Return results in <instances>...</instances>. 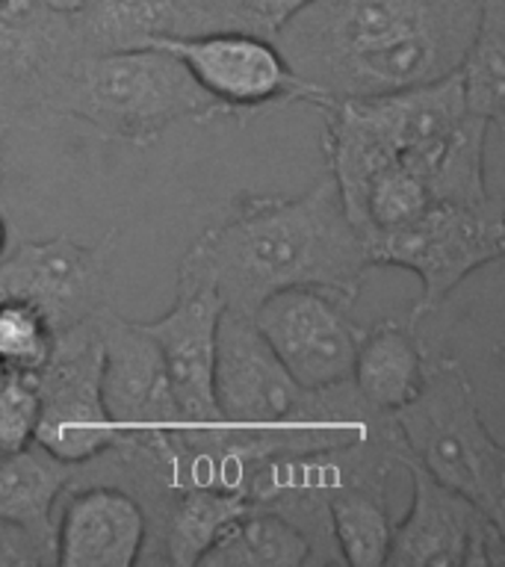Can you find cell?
Here are the masks:
<instances>
[{"label": "cell", "mask_w": 505, "mask_h": 567, "mask_svg": "<svg viewBox=\"0 0 505 567\" xmlns=\"http://www.w3.org/2000/svg\"><path fill=\"white\" fill-rule=\"evenodd\" d=\"M370 269V251L326 172L299 195H237L186 248L175 281L207 284L225 310L251 317L260 301L290 287H319L354 301Z\"/></svg>", "instance_id": "6da1fadb"}, {"label": "cell", "mask_w": 505, "mask_h": 567, "mask_svg": "<svg viewBox=\"0 0 505 567\" xmlns=\"http://www.w3.org/2000/svg\"><path fill=\"white\" fill-rule=\"evenodd\" d=\"M478 16L482 0H310L272 42L322 106L450 78Z\"/></svg>", "instance_id": "7a4b0ae2"}, {"label": "cell", "mask_w": 505, "mask_h": 567, "mask_svg": "<svg viewBox=\"0 0 505 567\" xmlns=\"http://www.w3.org/2000/svg\"><path fill=\"white\" fill-rule=\"evenodd\" d=\"M216 405L230 455L251 467L278 455L343 450L393 434L390 414L372 411L352 379L305 388L284 370L251 317L221 310L216 334Z\"/></svg>", "instance_id": "3957f363"}, {"label": "cell", "mask_w": 505, "mask_h": 567, "mask_svg": "<svg viewBox=\"0 0 505 567\" xmlns=\"http://www.w3.org/2000/svg\"><path fill=\"white\" fill-rule=\"evenodd\" d=\"M390 420L405 458L505 526V450L455 354L429 346L423 384Z\"/></svg>", "instance_id": "277c9868"}, {"label": "cell", "mask_w": 505, "mask_h": 567, "mask_svg": "<svg viewBox=\"0 0 505 567\" xmlns=\"http://www.w3.org/2000/svg\"><path fill=\"white\" fill-rule=\"evenodd\" d=\"M71 118L92 124L106 140L154 145L181 122L225 118L175 53L157 44L89 56L80 65Z\"/></svg>", "instance_id": "5b68a950"}, {"label": "cell", "mask_w": 505, "mask_h": 567, "mask_svg": "<svg viewBox=\"0 0 505 567\" xmlns=\"http://www.w3.org/2000/svg\"><path fill=\"white\" fill-rule=\"evenodd\" d=\"M95 56L78 18L42 0H3L0 9V127L35 131L71 118L80 65Z\"/></svg>", "instance_id": "8992f818"}, {"label": "cell", "mask_w": 505, "mask_h": 567, "mask_svg": "<svg viewBox=\"0 0 505 567\" xmlns=\"http://www.w3.org/2000/svg\"><path fill=\"white\" fill-rule=\"evenodd\" d=\"M372 266H399L420 278V299L408 322L434 317L443 301L458 290V284L482 266L499 260L505 251V225L496 207H458L434 202L423 216L402 228L384 230L363 239Z\"/></svg>", "instance_id": "52a82bcc"}, {"label": "cell", "mask_w": 505, "mask_h": 567, "mask_svg": "<svg viewBox=\"0 0 505 567\" xmlns=\"http://www.w3.org/2000/svg\"><path fill=\"white\" fill-rule=\"evenodd\" d=\"M35 443L71 467L89 464L115 443L104 405V343L97 319L56 331L51 358L35 372Z\"/></svg>", "instance_id": "ba28073f"}, {"label": "cell", "mask_w": 505, "mask_h": 567, "mask_svg": "<svg viewBox=\"0 0 505 567\" xmlns=\"http://www.w3.org/2000/svg\"><path fill=\"white\" fill-rule=\"evenodd\" d=\"M118 234L86 246L69 234L12 239L0 255V299L27 301L44 313L53 331L71 328L113 305V251Z\"/></svg>", "instance_id": "9c48e42d"}, {"label": "cell", "mask_w": 505, "mask_h": 567, "mask_svg": "<svg viewBox=\"0 0 505 567\" xmlns=\"http://www.w3.org/2000/svg\"><path fill=\"white\" fill-rule=\"evenodd\" d=\"M148 44L175 53L198 86L225 110V118L243 122L257 110L287 104L319 106V95L287 65L272 39L255 33L159 35Z\"/></svg>", "instance_id": "30bf717a"}, {"label": "cell", "mask_w": 505, "mask_h": 567, "mask_svg": "<svg viewBox=\"0 0 505 567\" xmlns=\"http://www.w3.org/2000/svg\"><path fill=\"white\" fill-rule=\"evenodd\" d=\"M354 301L319 287H290L257 305L251 322L305 388H334L352 379L363 328L352 317Z\"/></svg>", "instance_id": "8fae6325"}, {"label": "cell", "mask_w": 505, "mask_h": 567, "mask_svg": "<svg viewBox=\"0 0 505 567\" xmlns=\"http://www.w3.org/2000/svg\"><path fill=\"white\" fill-rule=\"evenodd\" d=\"M53 538L62 567H133L148 538V514L127 487L83 478L62 496Z\"/></svg>", "instance_id": "7c38bea8"}, {"label": "cell", "mask_w": 505, "mask_h": 567, "mask_svg": "<svg viewBox=\"0 0 505 567\" xmlns=\"http://www.w3.org/2000/svg\"><path fill=\"white\" fill-rule=\"evenodd\" d=\"M399 467L411 476V508L393 523L384 565L390 567H461L470 532L482 517V508L458 491L441 485L416 461L399 452Z\"/></svg>", "instance_id": "4fadbf2b"}, {"label": "cell", "mask_w": 505, "mask_h": 567, "mask_svg": "<svg viewBox=\"0 0 505 567\" xmlns=\"http://www.w3.org/2000/svg\"><path fill=\"white\" fill-rule=\"evenodd\" d=\"M251 503L237 487L184 485L175 487L163 503L148 514V538L140 565L193 567L221 529Z\"/></svg>", "instance_id": "5bb4252c"}, {"label": "cell", "mask_w": 505, "mask_h": 567, "mask_svg": "<svg viewBox=\"0 0 505 567\" xmlns=\"http://www.w3.org/2000/svg\"><path fill=\"white\" fill-rule=\"evenodd\" d=\"M425 343L416 326L379 319L363 328L352 363V388L379 414H393L414 399L425 375Z\"/></svg>", "instance_id": "9a60e30c"}, {"label": "cell", "mask_w": 505, "mask_h": 567, "mask_svg": "<svg viewBox=\"0 0 505 567\" xmlns=\"http://www.w3.org/2000/svg\"><path fill=\"white\" fill-rule=\"evenodd\" d=\"M78 482V467L62 464L39 443L0 455V520L33 535L56 565V505Z\"/></svg>", "instance_id": "2e32d148"}, {"label": "cell", "mask_w": 505, "mask_h": 567, "mask_svg": "<svg viewBox=\"0 0 505 567\" xmlns=\"http://www.w3.org/2000/svg\"><path fill=\"white\" fill-rule=\"evenodd\" d=\"M396 467H370L346 478L328 496V520L340 561L349 567H381L388 558L393 514L388 487Z\"/></svg>", "instance_id": "e0dca14e"}, {"label": "cell", "mask_w": 505, "mask_h": 567, "mask_svg": "<svg viewBox=\"0 0 505 567\" xmlns=\"http://www.w3.org/2000/svg\"><path fill=\"white\" fill-rule=\"evenodd\" d=\"M308 538L287 517L251 505L204 549L198 567H305Z\"/></svg>", "instance_id": "ac0fdd59"}, {"label": "cell", "mask_w": 505, "mask_h": 567, "mask_svg": "<svg viewBox=\"0 0 505 567\" xmlns=\"http://www.w3.org/2000/svg\"><path fill=\"white\" fill-rule=\"evenodd\" d=\"M467 113L491 127L505 124V0H482L473 42L458 65Z\"/></svg>", "instance_id": "d6986e66"}, {"label": "cell", "mask_w": 505, "mask_h": 567, "mask_svg": "<svg viewBox=\"0 0 505 567\" xmlns=\"http://www.w3.org/2000/svg\"><path fill=\"white\" fill-rule=\"evenodd\" d=\"M56 331L27 301L0 299V370L35 375L51 358Z\"/></svg>", "instance_id": "ffe728a7"}, {"label": "cell", "mask_w": 505, "mask_h": 567, "mask_svg": "<svg viewBox=\"0 0 505 567\" xmlns=\"http://www.w3.org/2000/svg\"><path fill=\"white\" fill-rule=\"evenodd\" d=\"M39 388L35 375L0 372V455L18 452L35 441Z\"/></svg>", "instance_id": "44dd1931"}, {"label": "cell", "mask_w": 505, "mask_h": 567, "mask_svg": "<svg viewBox=\"0 0 505 567\" xmlns=\"http://www.w3.org/2000/svg\"><path fill=\"white\" fill-rule=\"evenodd\" d=\"M53 565V553L42 547L33 535L0 520V567H39Z\"/></svg>", "instance_id": "7402d4cb"}, {"label": "cell", "mask_w": 505, "mask_h": 567, "mask_svg": "<svg viewBox=\"0 0 505 567\" xmlns=\"http://www.w3.org/2000/svg\"><path fill=\"white\" fill-rule=\"evenodd\" d=\"M251 3V12L257 16L260 27H264V33L272 39L275 30L292 16V12H299L301 7H308L310 0H248Z\"/></svg>", "instance_id": "603a6c76"}, {"label": "cell", "mask_w": 505, "mask_h": 567, "mask_svg": "<svg viewBox=\"0 0 505 567\" xmlns=\"http://www.w3.org/2000/svg\"><path fill=\"white\" fill-rule=\"evenodd\" d=\"M48 9H56V12H65V16H74L80 9L86 7L89 0H42Z\"/></svg>", "instance_id": "cb8c5ba5"}, {"label": "cell", "mask_w": 505, "mask_h": 567, "mask_svg": "<svg viewBox=\"0 0 505 567\" xmlns=\"http://www.w3.org/2000/svg\"><path fill=\"white\" fill-rule=\"evenodd\" d=\"M12 239H16V230H12V221H9V216L3 213V207H0V255L7 251L9 246H12Z\"/></svg>", "instance_id": "d4e9b609"}, {"label": "cell", "mask_w": 505, "mask_h": 567, "mask_svg": "<svg viewBox=\"0 0 505 567\" xmlns=\"http://www.w3.org/2000/svg\"><path fill=\"white\" fill-rule=\"evenodd\" d=\"M3 127H0V204H3V184H7V159H3Z\"/></svg>", "instance_id": "484cf974"}, {"label": "cell", "mask_w": 505, "mask_h": 567, "mask_svg": "<svg viewBox=\"0 0 505 567\" xmlns=\"http://www.w3.org/2000/svg\"><path fill=\"white\" fill-rule=\"evenodd\" d=\"M0 9H3V0H0Z\"/></svg>", "instance_id": "4316f807"}]
</instances>
